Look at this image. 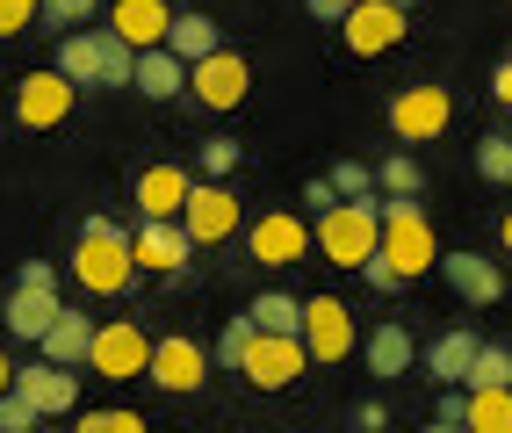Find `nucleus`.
Segmentation results:
<instances>
[{
    "label": "nucleus",
    "mask_w": 512,
    "mask_h": 433,
    "mask_svg": "<svg viewBox=\"0 0 512 433\" xmlns=\"http://www.w3.org/2000/svg\"><path fill=\"white\" fill-rule=\"evenodd\" d=\"M73 282L87 296H123L138 282V260H130V239L116 217H87L80 224V246H73Z\"/></svg>",
    "instance_id": "nucleus-1"
},
{
    "label": "nucleus",
    "mask_w": 512,
    "mask_h": 433,
    "mask_svg": "<svg viewBox=\"0 0 512 433\" xmlns=\"http://www.w3.org/2000/svg\"><path fill=\"white\" fill-rule=\"evenodd\" d=\"M375 217H383L375 246H383V253L397 260V275H404V282L433 275V260H440V239H433V224H426V210L412 203V195H375Z\"/></svg>",
    "instance_id": "nucleus-2"
},
{
    "label": "nucleus",
    "mask_w": 512,
    "mask_h": 433,
    "mask_svg": "<svg viewBox=\"0 0 512 433\" xmlns=\"http://www.w3.org/2000/svg\"><path fill=\"white\" fill-rule=\"evenodd\" d=\"M130 51L116 29H73V37L58 44V73L73 87H130Z\"/></svg>",
    "instance_id": "nucleus-3"
},
{
    "label": "nucleus",
    "mask_w": 512,
    "mask_h": 433,
    "mask_svg": "<svg viewBox=\"0 0 512 433\" xmlns=\"http://www.w3.org/2000/svg\"><path fill=\"white\" fill-rule=\"evenodd\" d=\"M375 231H383V217H375V195H339L332 210H318V231H311V246L332 260V268H361V260L375 253Z\"/></svg>",
    "instance_id": "nucleus-4"
},
{
    "label": "nucleus",
    "mask_w": 512,
    "mask_h": 433,
    "mask_svg": "<svg viewBox=\"0 0 512 433\" xmlns=\"http://www.w3.org/2000/svg\"><path fill=\"white\" fill-rule=\"evenodd\" d=\"M303 369H311V354H303V332H260V325H253L246 354H238V376H246L253 390H289Z\"/></svg>",
    "instance_id": "nucleus-5"
},
{
    "label": "nucleus",
    "mask_w": 512,
    "mask_h": 433,
    "mask_svg": "<svg viewBox=\"0 0 512 433\" xmlns=\"http://www.w3.org/2000/svg\"><path fill=\"white\" fill-rule=\"evenodd\" d=\"M181 231L195 246H224L231 231H238V195L224 188V181H188V195H181Z\"/></svg>",
    "instance_id": "nucleus-6"
},
{
    "label": "nucleus",
    "mask_w": 512,
    "mask_h": 433,
    "mask_svg": "<svg viewBox=\"0 0 512 433\" xmlns=\"http://www.w3.org/2000/svg\"><path fill=\"white\" fill-rule=\"evenodd\" d=\"M130 260H138V275H188L195 239L181 231V217H138V231H130Z\"/></svg>",
    "instance_id": "nucleus-7"
},
{
    "label": "nucleus",
    "mask_w": 512,
    "mask_h": 433,
    "mask_svg": "<svg viewBox=\"0 0 512 433\" xmlns=\"http://www.w3.org/2000/svg\"><path fill=\"white\" fill-rule=\"evenodd\" d=\"M246 253H253V268H296L311 253V224L296 210H267V217L246 224Z\"/></svg>",
    "instance_id": "nucleus-8"
},
{
    "label": "nucleus",
    "mask_w": 512,
    "mask_h": 433,
    "mask_svg": "<svg viewBox=\"0 0 512 433\" xmlns=\"http://www.w3.org/2000/svg\"><path fill=\"white\" fill-rule=\"evenodd\" d=\"M73 80L58 73V65H44V73H29V80H15V123L22 130H58L65 116H73Z\"/></svg>",
    "instance_id": "nucleus-9"
},
{
    "label": "nucleus",
    "mask_w": 512,
    "mask_h": 433,
    "mask_svg": "<svg viewBox=\"0 0 512 433\" xmlns=\"http://www.w3.org/2000/svg\"><path fill=\"white\" fill-rule=\"evenodd\" d=\"M145 354H152V340L130 318H109V325H94V347H87V369L94 376H109V383H123V376H145Z\"/></svg>",
    "instance_id": "nucleus-10"
},
{
    "label": "nucleus",
    "mask_w": 512,
    "mask_h": 433,
    "mask_svg": "<svg viewBox=\"0 0 512 433\" xmlns=\"http://www.w3.org/2000/svg\"><path fill=\"white\" fill-rule=\"evenodd\" d=\"M246 87H253L246 58L224 51V44H217L210 58H195V65H188V94H195L202 109H238V102H246Z\"/></svg>",
    "instance_id": "nucleus-11"
},
{
    "label": "nucleus",
    "mask_w": 512,
    "mask_h": 433,
    "mask_svg": "<svg viewBox=\"0 0 512 433\" xmlns=\"http://www.w3.org/2000/svg\"><path fill=\"white\" fill-rule=\"evenodd\" d=\"M404 22H412V15H404L397 0H354V8L339 15V37L354 44V58H383L404 37Z\"/></svg>",
    "instance_id": "nucleus-12"
},
{
    "label": "nucleus",
    "mask_w": 512,
    "mask_h": 433,
    "mask_svg": "<svg viewBox=\"0 0 512 433\" xmlns=\"http://www.w3.org/2000/svg\"><path fill=\"white\" fill-rule=\"evenodd\" d=\"M202 376H210V354H202L188 332H174V340H152V354H145V383L188 397V390H202Z\"/></svg>",
    "instance_id": "nucleus-13"
},
{
    "label": "nucleus",
    "mask_w": 512,
    "mask_h": 433,
    "mask_svg": "<svg viewBox=\"0 0 512 433\" xmlns=\"http://www.w3.org/2000/svg\"><path fill=\"white\" fill-rule=\"evenodd\" d=\"M448 123H455L448 87H404L397 102H390V130H397L404 145H426V138H440Z\"/></svg>",
    "instance_id": "nucleus-14"
},
{
    "label": "nucleus",
    "mask_w": 512,
    "mask_h": 433,
    "mask_svg": "<svg viewBox=\"0 0 512 433\" xmlns=\"http://www.w3.org/2000/svg\"><path fill=\"white\" fill-rule=\"evenodd\" d=\"M296 332H303V354H311V361H347L354 354V318H347L339 296H311Z\"/></svg>",
    "instance_id": "nucleus-15"
},
{
    "label": "nucleus",
    "mask_w": 512,
    "mask_h": 433,
    "mask_svg": "<svg viewBox=\"0 0 512 433\" xmlns=\"http://www.w3.org/2000/svg\"><path fill=\"white\" fill-rule=\"evenodd\" d=\"M15 390L37 405V419H65L80 405V376L65 369V361H29V369H15Z\"/></svg>",
    "instance_id": "nucleus-16"
},
{
    "label": "nucleus",
    "mask_w": 512,
    "mask_h": 433,
    "mask_svg": "<svg viewBox=\"0 0 512 433\" xmlns=\"http://www.w3.org/2000/svg\"><path fill=\"white\" fill-rule=\"evenodd\" d=\"M433 268L448 275V289L462 296V304H498V296H505V275H498V260H484V253H440Z\"/></svg>",
    "instance_id": "nucleus-17"
},
{
    "label": "nucleus",
    "mask_w": 512,
    "mask_h": 433,
    "mask_svg": "<svg viewBox=\"0 0 512 433\" xmlns=\"http://www.w3.org/2000/svg\"><path fill=\"white\" fill-rule=\"evenodd\" d=\"M130 87L152 94V102H174V94L188 87V58H174L166 44H145L138 58H130Z\"/></svg>",
    "instance_id": "nucleus-18"
},
{
    "label": "nucleus",
    "mask_w": 512,
    "mask_h": 433,
    "mask_svg": "<svg viewBox=\"0 0 512 433\" xmlns=\"http://www.w3.org/2000/svg\"><path fill=\"white\" fill-rule=\"evenodd\" d=\"M58 311H65V296H58V289L15 282V296H8V318H0V325H8L15 340H29V347H37V340H44V325H51Z\"/></svg>",
    "instance_id": "nucleus-19"
},
{
    "label": "nucleus",
    "mask_w": 512,
    "mask_h": 433,
    "mask_svg": "<svg viewBox=\"0 0 512 433\" xmlns=\"http://www.w3.org/2000/svg\"><path fill=\"white\" fill-rule=\"evenodd\" d=\"M44 361H65V369H87V347H94V318L87 311H58L51 325H44Z\"/></svg>",
    "instance_id": "nucleus-20"
},
{
    "label": "nucleus",
    "mask_w": 512,
    "mask_h": 433,
    "mask_svg": "<svg viewBox=\"0 0 512 433\" xmlns=\"http://www.w3.org/2000/svg\"><path fill=\"white\" fill-rule=\"evenodd\" d=\"M361 361H368V376H383V383L404 376V369H412V332H404L397 318H383V325L361 340Z\"/></svg>",
    "instance_id": "nucleus-21"
},
{
    "label": "nucleus",
    "mask_w": 512,
    "mask_h": 433,
    "mask_svg": "<svg viewBox=\"0 0 512 433\" xmlns=\"http://www.w3.org/2000/svg\"><path fill=\"white\" fill-rule=\"evenodd\" d=\"M188 166H145L138 174V210L145 217H181V195H188Z\"/></svg>",
    "instance_id": "nucleus-22"
},
{
    "label": "nucleus",
    "mask_w": 512,
    "mask_h": 433,
    "mask_svg": "<svg viewBox=\"0 0 512 433\" xmlns=\"http://www.w3.org/2000/svg\"><path fill=\"white\" fill-rule=\"evenodd\" d=\"M166 22H174V8H166V0H116V37H123L130 51L159 44Z\"/></svg>",
    "instance_id": "nucleus-23"
},
{
    "label": "nucleus",
    "mask_w": 512,
    "mask_h": 433,
    "mask_svg": "<svg viewBox=\"0 0 512 433\" xmlns=\"http://www.w3.org/2000/svg\"><path fill=\"white\" fill-rule=\"evenodd\" d=\"M159 44L174 51V58H188V65H195V58H210L224 37H217V22H210V15H195V8H188V15L166 22V37H159Z\"/></svg>",
    "instance_id": "nucleus-24"
},
{
    "label": "nucleus",
    "mask_w": 512,
    "mask_h": 433,
    "mask_svg": "<svg viewBox=\"0 0 512 433\" xmlns=\"http://www.w3.org/2000/svg\"><path fill=\"white\" fill-rule=\"evenodd\" d=\"M469 354H476V340H469L462 325L440 332V340L426 347V376H433V383H462V376H469Z\"/></svg>",
    "instance_id": "nucleus-25"
},
{
    "label": "nucleus",
    "mask_w": 512,
    "mask_h": 433,
    "mask_svg": "<svg viewBox=\"0 0 512 433\" xmlns=\"http://www.w3.org/2000/svg\"><path fill=\"white\" fill-rule=\"evenodd\" d=\"M462 426H469V433H512V383H498V390H469Z\"/></svg>",
    "instance_id": "nucleus-26"
},
{
    "label": "nucleus",
    "mask_w": 512,
    "mask_h": 433,
    "mask_svg": "<svg viewBox=\"0 0 512 433\" xmlns=\"http://www.w3.org/2000/svg\"><path fill=\"white\" fill-rule=\"evenodd\" d=\"M246 318H253L260 332H296V325H303V304H296V296H282V289H267V296H253V304H246Z\"/></svg>",
    "instance_id": "nucleus-27"
},
{
    "label": "nucleus",
    "mask_w": 512,
    "mask_h": 433,
    "mask_svg": "<svg viewBox=\"0 0 512 433\" xmlns=\"http://www.w3.org/2000/svg\"><path fill=\"white\" fill-rule=\"evenodd\" d=\"M498 383H512V354H505V347H484V340H476L462 390H498Z\"/></svg>",
    "instance_id": "nucleus-28"
},
{
    "label": "nucleus",
    "mask_w": 512,
    "mask_h": 433,
    "mask_svg": "<svg viewBox=\"0 0 512 433\" xmlns=\"http://www.w3.org/2000/svg\"><path fill=\"white\" fill-rule=\"evenodd\" d=\"M375 188H383V195H419V159L412 152H390L383 166H375Z\"/></svg>",
    "instance_id": "nucleus-29"
},
{
    "label": "nucleus",
    "mask_w": 512,
    "mask_h": 433,
    "mask_svg": "<svg viewBox=\"0 0 512 433\" xmlns=\"http://www.w3.org/2000/svg\"><path fill=\"white\" fill-rule=\"evenodd\" d=\"M476 174H484L491 188H512V138H484V145H476Z\"/></svg>",
    "instance_id": "nucleus-30"
},
{
    "label": "nucleus",
    "mask_w": 512,
    "mask_h": 433,
    "mask_svg": "<svg viewBox=\"0 0 512 433\" xmlns=\"http://www.w3.org/2000/svg\"><path fill=\"white\" fill-rule=\"evenodd\" d=\"M37 15H44L51 29H87V22L101 15V0H37Z\"/></svg>",
    "instance_id": "nucleus-31"
},
{
    "label": "nucleus",
    "mask_w": 512,
    "mask_h": 433,
    "mask_svg": "<svg viewBox=\"0 0 512 433\" xmlns=\"http://www.w3.org/2000/svg\"><path fill=\"white\" fill-rule=\"evenodd\" d=\"M325 181H332V195H347V203H354V195H375V166H361V159H339Z\"/></svg>",
    "instance_id": "nucleus-32"
},
{
    "label": "nucleus",
    "mask_w": 512,
    "mask_h": 433,
    "mask_svg": "<svg viewBox=\"0 0 512 433\" xmlns=\"http://www.w3.org/2000/svg\"><path fill=\"white\" fill-rule=\"evenodd\" d=\"M202 174H210V181H231L238 174V138H202Z\"/></svg>",
    "instance_id": "nucleus-33"
},
{
    "label": "nucleus",
    "mask_w": 512,
    "mask_h": 433,
    "mask_svg": "<svg viewBox=\"0 0 512 433\" xmlns=\"http://www.w3.org/2000/svg\"><path fill=\"white\" fill-rule=\"evenodd\" d=\"M29 426H37V405L8 383V390H0V433H29Z\"/></svg>",
    "instance_id": "nucleus-34"
},
{
    "label": "nucleus",
    "mask_w": 512,
    "mask_h": 433,
    "mask_svg": "<svg viewBox=\"0 0 512 433\" xmlns=\"http://www.w3.org/2000/svg\"><path fill=\"white\" fill-rule=\"evenodd\" d=\"M73 419H80V433H145L138 412H73Z\"/></svg>",
    "instance_id": "nucleus-35"
},
{
    "label": "nucleus",
    "mask_w": 512,
    "mask_h": 433,
    "mask_svg": "<svg viewBox=\"0 0 512 433\" xmlns=\"http://www.w3.org/2000/svg\"><path fill=\"white\" fill-rule=\"evenodd\" d=\"M361 282H368V289H383V296H390V289H404V275H397V260H390L383 246H375V253L361 260Z\"/></svg>",
    "instance_id": "nucleus-36"
},
{
    "label": "nucleus",
    "mask_w": 512,
    "mask_h": 433,
    "mask_svg": "<svg viewBox=\"0 0 512 433\" xmlns=\"http://www.w3.org/2000/svg\"><path fill=\"white\" fill-rule=\"evenodd\" d=\"M246 340H253V318H231V325L217 332V361H224V369H238V354H246Z\"/></svg>",
    "instance_id": "nucleus-37"
},
{
    "label": "nucleus",
    "mask_w": 512,
    "mask_h": 433,
    "mask_svg": "<svg viewBox=\"0 0 512 433\" xmlns=\"http://www.w3.org/2000/svg\"><path fill=\"white\" fill-rule=\"evenodd\" d=\"M37 22V0H0V37H22Z\"/></svg>",
    "instance_id": "nucleus-38"
},
{
    "label": "nucleus",
    "mask_w": 512,
    "mask_h": 433,
    "mask_svg": "<svg viewBox=\"0 0 512 433\" xmlns=\"http://www.w3.org/2000/svg\"><path fill=\"white\" fill-rule=\"evenodd\" d=\"M339 203V195H332V181L318 174V181H303V210H332Z\"/></svg>",
    "instance_id": "nucleus-39"
},
{
    "label": "nucleus",
    "mask_w": 512,
    "mask_h": 433,
    "mask_svg": "<svg viewBox=\"0 0 512 433\" xmlns=\"http://www.w3.org/2000/svg\"><path fill=\"white\" fill-rule=\"evenodd\" d=\"M15 282H37V289H58V268H51V260H22V275Z\"/></svg>",
    "instance_id": "nucleus-40"
},
{
    "label": "nucleus",
    "mask_w": 512,
    "mask_h": 433,
    "mask_svg": "<svg viewBox=\"0 0 512 433\" xmlns=\"http://www.w3.org/2000/svg\"><path fill=\"white\" fill-rule=\"evenodd\" d=\"M354 426H368V433H375V426H390V412H383V405H375V397H368V405L354 412Z\"/></svg>",
    "instance_id": "nucleus-41"
},
{
    "label": "nucleus",
    "mask_w": 512,
    "mask_h": 433,
    "mask_svg": "<svg viewBox=\"0 0 512 433\" xmlns=\"http://www.w3.org/2000/svg\"><path fill=\"white\" fill-rule=\"evenodd\" d=\"M491 94H498V102L512 109V58H505V65H498V73H491Z\"/></svg>",
    "instance_id": "nucleus-42"
},
{
    "label": "nucleus",
    "mask_w": 512,
    "mask_h": 433,
    "mask_svg": "<svg viewBox=\"0 0 512 433\" xmlns=\"http://www.w3.org/2000/svg\"><path fill=\"white\" fill-rule=\"evenodd\" d=\"M311 15L318 22H339V15H347V0H311Z\"/></svg>",
    "instance_id": "nucleus-43"
},
{
    "label": "nucleus",
    "mask_w": 512,
    "mask_h": 433,
    "mask_svg": "<svg viewBox=\"0 0 512 433\" xmlns=\"http://www.w3.org/2000/svg\"><path fill=\"white\" fill-rule=\"evenodd\" d=\"M498 239H505V253H512V210H505V224H498Z\"/></svg>",
    "instance_id": "nucleus-44"
},
{
    "label": "nucleus",
    "mask_w": 512,
    "mask_h": 433,
    "mask_svg": "<svg viewBox=\"0 0 512 433\" xmlns=\"http://www.w3.org/2000/svg\"><path fill=\"white\" fill-rule=\"evenodd\" d=\"M8 383H15V369H8V354H0V390H8Z\"/></svg>",
    "instance_id": "nucleus-45"
},
{
    "label": "nucleus",
    "mask_w": 512,
    "mask_h": 433,
    "mask_svg": "<svg viewBox=\"0 0 512 433\" xmlns=\"http://www.w3.org/2000/svg\"><path fill=\"white\" fill-rule=\"evenodd\" d=\"M397 8H404V15H412V8H419V0H397Z\"/></svg>",
    "instance_id": "nucleus-46"
},
{
    "label": "nucleus",
    "mask_w": 512,
    "mask_h": 433,
    "mask_svg": "<svg viewBox=\"0 0 512 433\" xmlns=\"http://www.w3.org/2000/svg\"><path fill=\"white\" fill-rule=\"evenodd\" d=\"M0 318H8V304H0Z\"/></svg>",
    "instance_id": "nucleus-47"
},
{
    "label": "nucleus",
    "mask_w": 512,
    "mask_h": 433,
    "mask_svg": "<svg viewBox=\"0 0 512 433\" xmlns=\"http://www.w3.org/2000/svg\"><path fill=\"white\" fill-rule=\"evenodd\" d=\"M505 138H512V130H505Z\"/></svg>",
    "instance_id": "nucleus-48"
},
{
    "label": "nucleus",
    "mask_w": 512,
    "mask_h": 433,
    "mask_svg": "<svg viewBox=\"0 0 512 433\" xmlns=\"http://www.w3.org/2000/svg\"><path fill=\"white\" fill-rule=\"evenodd\" d=\"M347 8H354V0H347Z\"/></svg>",
    "instance_id": "nucleus-49"
}]
</instances>
